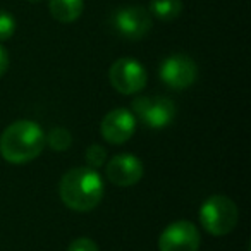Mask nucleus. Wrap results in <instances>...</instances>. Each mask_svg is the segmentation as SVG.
<instances>
[{"label": "nucleus", "instance_id": "nucleus-4", "mask_svg": "<svg viewBox=\"0 0 251 251\" xmlns=\"http://www.w3.org/2000/svg\"><path fill=\"white\" fill-rule=\"evenodd\" d=\"M108 81L112 88L121 95L140 93L147 86L148 74L141 62L133 57H122L117 59L108 69Z\"/></svg>", "mask_w": 251, "mask_h": 251}, {"label": "nucleus", "instance_id": "nucleus-3", "mask_svg": "<svg viewBox=\"0 0 251 251\" xmlns=\"http://www.w3.org/2000/svg\"><path fill=\"white\" fill-rule=\"evenodd\" d=\"M239 220L237 205L224 195H213L203 201L200 208V224L212 236H226L232 232Z\"/></svg>", "mask_w": 251, "mask_h": 251}, {"label": "nucleus", "instance_id": "nucleus-8", "mask_svg": "<svg viewBox=\"0 0 251 251\" xmlns=\"http://www.w3.org/2000/svg\"><path fill=\"white\" fill-rule=\"evenodd\" d=\"M160 251H198L200 250V230L189 220L172 222L162 230L158 237Z\"/></svg>", "mask_w": 251, "mask_h": 251}, {"label": "nucleus", "instance_id": "nucleus-11", "mask_svg": "<svg viewBox=\"0 0 251 251\" xmlns=\"http://www.w3.org/2000/svg\"><path fill=\"white\" fill-rule=\"evenodd\" d=\"M50 14L59 23L69 25L79 19L84 9V0H50L49 2Z\"/></svg>", "mask_w": 251, "mask_h": 251}, {"label": "nucleus", "instance_id": "nucleus-17", "mask_svg": "<svg viewBox=\"0 0 251 251\" xmlns=\"http://www.w3.org/2000/svg\"><path fill=\"white\" fill-rule=\"evenodd\" d=\"M7 67H9V53H7V50H5L4 47L0 45V77L5 74Z\"/></svg>", "mask_w": 251, "mask_h": 251}, {"label": "nucleus", "instance_id": "nucleus-13", "mask_svg": "<svg viewBox=\"0 0 251 251\" xmlns=\"http://www.w3.org/2000/svg\"><path fill=\"white\" fill-rule=\"evenodd\" d=\"M45 145L53 151H66L73 145V134L66 127H53L45 134Z\"/></svg>", "mask_w": 251, "mask_h": 251}, {"label": "nucleus", "instance_id": "nucleus-18", "mask_svg": "<svg viewBox=\"0 0 251 251\" xmlns=\"http://www.w3.org/2000/svg\"><path fill=\"white\" fill-rule=\"evenodd\" d=\"M28 2H31V4H40V2H43V0H28Z\"/></svg>", "mask_w": 251, "mask_h": 251}, {"label": "nucleus", "instance_id": "nucleus-5", "mask_svg": "<svg viewBox=\"0 0 251 251\" xmlns=\"http://www.w3.org/2000/svg\"><path fill=\"white\" fill-rule=\"evenodd\" d=\"M133 112L147 127L164 129L172 124L177 108L167 97H138L133 100Z\"/></svg>", "mask_w": 251, "mask_h": 251}, {"label": "nucleus", "instance_id": "nucleus-6", "mask_svg": "<svg viewBox=\"0 0 251 251\" xmlns=\"http://www.w3.org/2000/svg\"><path fill=\"white\" fill-rule=\"evenodd\" d=\"M112 28L122 38L136 42L150 33L151 16L147 9L140 5L121 7L112 14Z\"/></svg>", "mask_w": 251, "mask_h": 251}, {"label": "nucleus", "instance_id": "nucleus-9", "mask_svg": "<svg viewBox=\"0 0 251 251\" xmlns=\"http://www.w3.org/2000/svg\"><path fill=\"white\" fill-rule=\"evenodd\" d=\"M136 131V117L127 108H114L100 122V133L107 143L124 145Z\"/></svg>", "mask_w": 251, "mask_h": 251}, {"label": "nucleus", "instance_id": "nucleus-16", "mask_svg": "<svg viewBox=\"0 0 251 251\" xmlns=\"http://www.w3.org/2000/svg\"><path fill=\"white\" fill-rule=\"evenodd\" d=\"M67 251H100L93 239L90 237H77L69 244Z\"/></svg>", "mask_w": 251, "mask_h": 251}, {"label": "nucleus", "instance_id": "nucleus-10", "mask_svg": "<svg viewBox=\"0 0 251 251\" xmlns=\"http://www.w3.org/2000/svg\"><path fill=\"white\" fill-rule=\"evenodd\" d=\"M107 179L119 188H129L143 177V162L133 153H119L107 164Z\"/></svg>", "mask_w": 251, "mask_h": 251}, {"label": "nucleus", "instance_id": "nucleus-2", "mask_svg": "<svg viewBox=\"0 0 251 251\" xmlns=\"http://www.w3.org/2000/svg\"><path fill=\"white\" fill-rule=\"evenodd\" d=\"M45 148V133L35 121H16L0 134V157L14 165L28 164Z\"/></svg>", "mask_w": 251, "mask_h": 251}, {"label": "nucleus", "instance_id": "nucleus-12", "mask_svg": "<svg viewBox=\"0 0 251 251\" xmlns=\"http://www.w3.org/2000/svg\"><path fill=\"white\" fill-rule=\"evenodd\" d=\"M148 12L160 21H174L182 12V0H151Z\"/></svg>", "mask_w": 251, "mask_h": 251}, {"label": "nucleus", "instance_id": "nucleus-7", "mask_svg": "<svg viewBox=\"0 0 251 251\" xmlns=\"http://www.w3.org/2000/svg\"><path fill=\"white\" fill-rule=\"evenodd\" d=\"M198 77L195 60L186 53H174L160 64V79L172 90H188Z\"/></svg>", "mask_w": 251, "mask_h": 251}, {"label": "nucleus", "instance_id": "nucleus-1", "mask_svg": "<svg viewBox=\"0 0 251 251\" xmlns=\"http://www.w3.org/2000/svg\"><path fill=\"white\" fill-rule=\"evenodd\" d=\"M59 196L64 205L73 212H91L100 205L101 198H103V181L97 169H71L60 179Z\"/></svg>", "mask_w": 251, "mask_h": 251}, {"label": "nucleus", "instance_id": "nucleus-15", "mask_svg": "<svg viewBox=\"0 0 251 251\" xmlns=\"http://www.w3.org/2000/svg\"><path fill=\"white\" fill-rule=\"evenodd\" d=\"M16 19L11 12L7 11H0V42H5V40L12 38L16 33Z\"/></svg>", "mask_w": 251, "mask_h": 251}, {"label": "nucleus", "instance_id": "nucleus-14", "mask_svg": "<svg viewBox=\"0 0 251 251\" xmlns=\"http://www.w3.org/2000/svg\"><path fill=\"white\" fill-rule=\"evenodd\" d=\"M84 158H86V162H88V167L98 169L107 160V150H105L103 147H100V145H91V147H88L86 151H84Z\"/></svg>", "mask_w": 251, "mask_h": 251}]
</instances>
